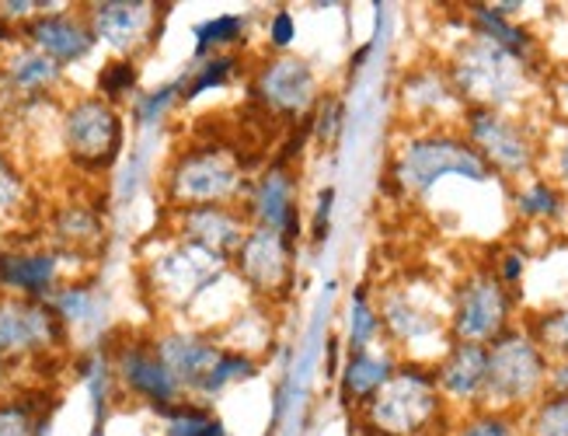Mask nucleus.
Here are the masks:
<instances>
[{"mask_svg": "<svg viewBox=\"0 0 568 436\" xmlns=\"http://www.w3.org/2000/svg\"><path fill=\"white\" fill-rule=\"evenodd\" d=\"M195 39H200V45H195V53L200 57H216L220 50H227V45L241 42L244 39V18L237 14H216L210 18L206 26H200V32H195Z\"/></svg>", "mask_w": 568, "mask_h": 436, "instance_id": "nucleus-33", "label": "nucleus"}, {"mask_svg": "<svg viewBox=\"0 0 568 436\" xmlns=\"http://www.w3.org/2000/svg\"><path fill=\"white\" fill-rule=\"evenodd\" d=\"M0 78H4V84L18 94V99H45V94L63 81V67L45 60L29 42H21L8 50L4 67H0Z\"/></svg>", "mask_w": 568, "mask_h": 436, "instance_id": "nucleus-23", "label": "nucleus"}, {"mask_svg": "<svg viewBox=\"0 0 568 436\" xmlns=\"http://www.w3.org/2000/svg\"><path fill=\"white\" fill-rule=\"evenodd\" d=\"M443 395L433 371L405 363L381 392L359 405L366 436H423L443 419Z\"/></svg>", "mask_w": 568, "mask_h": 436, "instance_id": "nucleus-5", "label": "nucleus"}, {"mask_svg": "<svg viewBox=\"0 0 568 436\" xmlns=\"http://www.w3.org/2000/svg\"><path fill=\"white\" fill-rule=\"evenodd\" d=\"M377 318H381V328L394 338V343H423V338L443 332V318L436 311L418 304L408 290L402 286H390L384 290V297L377 301Z\"/></svg>", "mask_w": 568, "mask_h": 436, "instance_id": "nucleus-22", "label": "nucleus"}, {"mask_svg": "<svg viewBox=\"0 0 568 436\" xmlns=\"http://www.w3.org/2000/svg\"><path fill=\"white\" fill-rule=\"evenodd\" d=\"M555 99H558V105H561V109H565V115H568V78H561V81H558Z\"/></svg>", "mask_w": 568, "mask_h": 436, "instance_id": "nucleus-46", "label": "nucleus"}, {"mask_svg": "<svg viewBox=\"0 0 568 436\" xmlns=\"http://www.w3.org/2000/svg\"><path fill=\"white\" fill-rule=\"evenodd\" d=\"M115 374H119L122 384H126L130 395L143 398L146 405H154L161 412L171 408V405H179V402H185L179 381L171 377V371L161 363L154 343H130V346H122L119 356H115Z\"/></svg>", "mask_w": 568, "mask_h": 436, "instance_id": "nucleus-18", "label": "nucleus"}, {"mask_svg": "<svg viewBox=\"0 0 568 436\" xmlns=\"http://www.w3.org/2000/svg\"><path fill=\"white\" fill-rule=\"evenodd\" d=\"M63 258L53 249H4L0 252V290L14 297L45 301L60 286Z\"/></svg>", "mask_w": 568, "mask_h": 436, "instance_id": "nucleus-19", "label": "nucleus"}, {"mask_svg": "<svg viewBox=\"0 0 568 436\" xmlns=\"http://www.w3.org/2000/svg\"><path fill=\"white\" fill-rule=\"evenodd\" d=\"M394 371H398V363L390 356H377L369 349L349 353V363H345V371H342V395L349 398V405L359 408L381 392Z\"/></svg>", "mask_w": 568, "mask_h": 436, "instance_id": "nucleus-25", "label": "nucleus"}, {"mask_svg": "<svg viewBox=\"0 0 568 436\" xmlns=\"http://www.w3.org/2000/svg\"><path fill=\"white\" fill-rule=\"evenodd\" d=\"M555 168H558V179L568 185V126L561 130V148L555 154Z\"/></svg>", "mask_w": 568, "mask_h": 436, "instance_id": "nucleus-44", "label": "nucleus"}, {"mask_svg": "<svg viewBox=\"0 0 568 436\" xmlns=\"http://www.w3.org/2000/svg\"><path fill=\"white\" fill-rule=\"evenodd\" d=\"M450 436H520V429H516V416L475 408L471 416H464L457 423V429Z\"/></svg>", "mask_w": 568, "mask_h": 436, "instance_id": "nucleus-36", "label": "nucleus"}, {"mask_svg": "<svg viewBox=\"0 0 568 436\" xmlns=\"http://www.w3.org/2000/svg\"><path fill=\"white\" fill-rule=\"evenodd\" d=\"M175 84H168V88H161V91H154L151 94V99H146L143 105H140V119H146V123H151V119H154V112H161L171 99H175Z\"/></svg>", "mask_w": 568, "mask_h": 436, "instance_id": "nucleus-43", "label": "nucleus"}, {"mask_svg": "<svg viewBox=\"0 0 568 436\" xmlns=\"http://www.w3.org/2000/svg\"><path fill=\"white\" fill-rule=\"evenodd\" d=\"M136 88V63L133 60H112L102 67V74H98V94H102L105 102L119 105L126 94Z\"/></svg>", "mask_w": 568, "mask_h": 436, "instance_id": "nucleus-37", "label": "nucleus"}, {"mask_svg": "<svg viewBox=\"0 0 568 436\" xmlns=\"http://www.w3.org/2000/svg\"><path fill=\"white\" fill-rule=\"evenodd\" d=\"M527 332L534 335V343L548 353V359L568 356V301L540 314Z\"/></svg>", "mask_w": 568, "mask_h": 436, "instance_id": "nucleus-31", "label": "nucleus"}, {"mask_svg": "<svg viewBox=\"0 0 568 436\" xmlns=\"http://www.w3.org/2000/svg\"><path fill=\"white\" fill-rule=\"evenodd\" d=\"M84 18L94 39L105 42L122 60H133L146 50L158 32V8L146 0H102V4H88Z\"/></svg>", "mask_w": 568, "mask_h": 436, "instance_id": "nucleus-14", "label": "nucleus"}, {"mask_svg": "<svg viewBox=\"0 0 568 436\" xmlns=\"http://www.w3.org/2000/svg\"><path fill=\"white\" fill-rule=\"evenodd\" d=\"M60 140L73 168L88 175L105 172L122 151V112L102 94H81L60 115Z\"/></svg>", "mask_w": 568, "mask_h": 436, "instance_id": "nucleus-7", "label": "nucleus"}, {"mask_svg": "<svg viewBox=\"0 0 568 436\" xmlns=\"http://www.w3.org/2000/svg\"><path fill=\"white\" fill-rule=\"evenodd\" d=\"M485 371H488V349L475 346V343H454L443 359L436 363V387L443 402L454 405H481V392H485Z\"/></svg>", "mask_w": 568, "mask_h": 436, "instance_id": "nucleus-20", "label": "nucleus"}, {"mask_svg": "<svg viewBox=\"0 0 568 436\" xmlns=\"http://www.w3.org/2000/svg\"><path fill=\"white\" fill-rule=\"evenodd\" d=\"M338 119H342V105L338 102H321L317 105V136L325 140V143H332L335 140V133H338Z\"/></svg>", "mask_w": 568, "mask_h": 436, "instance_id": "nucleus-41", "label": "nucleus"}, {"mask_svg": "<svg viewBox=\"0 0 568 436\" xmlns=\"http://www.w3.org/2000/svg\"><path fill=\"white\" fill-rule=\"evenodd\" d=\"M252 224L241 206H192L175 210V237L185 245L203 249L216 258L231 262L244 245Z\"/></svg>", "mask_w": 568, "mask_h": 436, "instance_id": "nucleus-16", "label": "nucleus"}, {"mask_svg": "<svg viewBox=\"0 0 568 436\" xmlns=\"http://www.w3.org/2000/svg\"><path fill=\"white\" fill-rule=\"evenodd\" d=\"M548 392L551 395H568V356L551 359V367H548Z\"/></svg>", "mask_w": 568, "mask_h": 436, "instance_id": "nucleus-42", "label": "nucleus"}, {"mask_svg": "<svg viewBox=\"0 0 568 436\" xmlns=\"http://www.w3.org/2000/svg\"><path fill=\"white\" fill-rule=\"evenodd\" d=\"M467 18H471V32L496 42L499 50L513 53L516 60H524L530 67V53H534V36L520 26H513L506 14H499L491 4H467Z\"/></svg>", "mask_w": 568, "mask_h": 436, "instance_id": "nucleus-26", "label": "nucleus"}, {"mask_svg": "<svg viewBox=\"0 0 568 436\" xmlns=\"http://www.w3.org/2000/svg\"><path fill=\"white\" fill-rule=\"evenodd\" d=\"M164 436H224V423L200 402H179L164 408Z\"/></svg>", "mask_w": 568, "mask_h": 436, "instance_id": "nucleus-28", "label": "nucleus"}, {"mask_svg": "<svg viewBox=\"0 0 568 436\" xmlns=\"http://www.w3.org/2000/svg\"><path fill=\"white\" fill-rule=\"evenodd\" d=\"M377 332H381L377 307L369 304L366 290L359 286L356 294H353V311H349V353L369 349V343L377 338Z\"/></svg>", "mask_w": 568, "mask_h": 436, "instance_id": "nucleus-34", "label": "nucleus"}, {"mask_svg": "<svg viewBox=\"0 0 568 436\" xmlns=\"http://www.w3.org/2000/svg\"><path fill=\"white\" fill-rule=\"evenodd\" d=\"M154 349L171 371V377L179 381L182 395L195 402H210L227 384L255 374V359L248 353L220 346L206 332H185V328L164 332L154 338Z\"/></svg>", "mask_w": 568, "mask_h": 436, "instance_id": "nucleus-2", "label": "nucleus"}, {"mask_svg": "<svg viewBox=\"0 0 568 436\" xmlns=\"http://www.w3.org/2000/svg\"><path fill=\"white\" fill-rule=\"evenodd\" d=\"M49 241L60 258H88L105 241V224L91 203H63L49 216Z\"/></svg>", "mask_w": 568, "mask_h": 436, "instance_id": "nucleus-21", "label": "nucleus"}, {"mask_svg": "<svg viewBox=\"0 0 568 436\" xmlns=\"http://www.w3.org/2000/svg\"><path fill=\"white\" fill-rule=\"evenodd\" d=\"M14 39H18V29H11L8 21L0 18V45H8V50H11V45H14Z\"/></svg>", "mask_w": 568, "mask_h": 436, "instance_id": "nucleus-45", "label": "nucleus"}, {"mask_svg": "<svg viewBox=\"0 0 568 436\" xmlns=\"http://www.w3.org/2000/svg\"><path fill=\"white\" fill-rule=\"evenodd\" d=\"M293 241L280 231L252 227L237 255L231 258L237 280L252 290L255 297L280 301L293 286Z\"/></svg>", "mask_w": 568, "mask_h": 436, "instance_id": "nucleus-13", "label": "nucleus"}, {"mask_svg": "<svg viewBox=\"0 0 568 436\" xmlns=\"http://www.w3.org/2000/svg\"><path fill=\"white\" fill-rule=\"evenodd\" d=\"M524 270H527V258H524V252H506L503 258H499V265H496V270H491V273H496L499 276V283L503 286H516V283H520L524 280Z\"/></svg>", "mask_w": 568, "mask_h": 436, "instance_id": "nucleus-40", "label": "nucleus"}, {"mask_svg": "<svg viewBox=\"0 0 568 436\" xmlns=\"http://www.w3.org/2000/svg\"><path fill=\"white\" fill-rule=\"evenodd\" d=\"M45 304H49V311H53L63 325L84 322L88 314H91V290L81 286V283H67V286L60 283L53 294L45 297Z\"/></svg>", "mask_w": 568, "mask_h": 436, "instance_id": "nucleus-35", "label": "nucleus"}, {"mask_svg": "<svg viewBox=\"0 0 568 436\" xmlns=\"http://www.w3.org/2000/svg\"><path fill=\"white\" fill-rule=\"evenodd\" d=\"M241 210L252 227L280 231L293 245L301 237V206H296V179L286 164H268L265 172L244 189Z\"/></svg>", "mask_w": 568, "mask_h": 436, "instance_id": "nucleus-15", "label": "nucleus"}, {"mask_svg": "<svg viewBox=\"0 0 568 436\" xmlns=\"http://www.w3.org/2000/svg\"><path fill=\"white\" fill-rule=\"evenodd\" d=\"M460 119H464V140L488 164L491 175L520 179L534 172L537 140L520 119L496 109H467Z\"/></svg>", "mask_w": 568, "mask_h": 436, "instance_id": "nucleus-8", "label": "nucleus"}, {"mask_svg": "<svg viewBox=\"0 0 568 436\" xmlns=\"http://www.w3.org/2000/svg\"><path fill=\"white\" fill-rule=\"evenodd\" d=\"M506 328H513V290L499 283L491 270H475L454 290L450 335L454 343L488 346Z\"/></svg>", "mask_w": 568, "mask_h": 436, "instance_id": "nucleus-9", "label": "nucleus"}, {"mask_svg": "<svg viewBox=\"0 0 568 436\" xmlns=\"http://www.w3.org/2000/svg\"><path fill=\"white\" fill-rule=\"evenodd\" d=\"M252 99L268 119H304L317 109V74L307 60L276 53L252 78Z\"/></svg>", "mask_w": 568, "mask_h": 436, "instance_id": "nucleus-11", "label": "nucleus"}, {"mask_svg": "<svg viewBox=\"0 0 568 436\" xmlns=\"http://www.w3.org/2000/svg\"><path fill=\"white\" fill-rule=\"evenodd\" d=\"M447 78L457 91L464 109H496L506 112L524 99L527 88V63L516 60L513 53L499 50L496 42H488L471 32V39L460 42L454 53Z\"/></svg>", "mask_w": 568, "mask_h": 436, "instance_id": "nucleus-4", "label": "nucleus"}, {"mask_svg": "<svg viewBox=\"0 0 568 436\" xmlns=\"http://www.w3.org/2000/svg\"><path fill=\"white\" fill-rule=\"evenodd\" d=\"M527 436H568V395H545L527 408Z\"/></svg>", "mask_w": 568, "mask_h": 436, "instance_id": "nucleus-29", "label": "nucleus"}, {"mask_svg": "<svg viewBox=\"0 0 568 436\" xmlns=\"http://www.w3.org/2000/svg\"><path fill=\"white\" fill-rule=\"evenodd\" d=\"M67 338V325L45 301L14 297L0 290V367L57 353Z\"/></svg>", "mask_w": 568, "mask_h": 436, "instance_id": "nucleus-10", "label": "nucleus"}, {"mask_svg": "<svg viewBox=\"0 0 568 436\" xmlns=\"http://www.w3.org/2000/svg\"><path fill=\"white\" fill-rule=\"evenodd\" d=\"M227 265L231 262L216 258L195 245H185V241L175 237V245H168L158 258H151L146 273H151V286L161 301L189 304L195 297H203L213 283L224 280Z\"/></svg>", "mask_w": 568, "mask_h": 436, "instance_id": "nucleus-12", "label": "nucleus"}, {"mask_svg": "<svg viewBox=\"0 0 568 436\" xmlns=\"http://www.w3.org/2000/svg\"><path fill=\"white\" fill-rule=\"evenodd\" d=\"M488 349V371H485V392L481 405L488 412H527L537 398L548 395V353L534 343L527 328H506L499 338H491Z\"/></svg>", "mask_w": 568, "mask_h": 436, "instance_id": "nucleus-1", "label": "nucleus"}, {"mask_svg": "<svg viewBox=\"0 0 568 436\" xmlns=\"http://www.w3.org/2000/svg\"><path fill=\"white\" fill-rule=\"evenodd\" d=\"M293 36H296V26H293L290 11H276L273 21H268V45L280 50V53H286V45L293 42Z\"/></svg>", "mask_w": 568, "mask_h": 436, "instance_id": "nucleus-39", "label": "nucleus"}, {"mask_svg": "<svg viewBox=\"0 0 568 436\" xmlns=\"http://www.w3.org/2000/svg\"><path fill=\"white\" fill-rule=\"evenodd\" d=\"M29 210V182L14 168V161L0 151V227L14 224Z\"/></svg>", "mask_w": 568, "mask_h": 436, "instance_id": "nucleus-30", "label": "nucleus"}, {"mask_svg": "<svg viewBox=\"0 0 568 436\" xmlns=\"http://www.w3.org/2000/svg\"><path fill=\"white\" fill-rule=\"evenodd\" d=\"M402 105L415 115V119H439L447 109H464V102L457 99V91L447 78V70L436 67H423L412 70L402 84Z\"/></svg>", "mask_w": 568, "mask_h": 436, "instance_id": "nucleus-24", "label": "nucleus"}, {"mask_svg": "<svg viewBox=\"0 0 568 436\" xmlns=\"http://www.w3.org/2000/svg\"><path fill=\"white\" fill-rule=\"evenodd\" d=\"M21 39L57 67L81 63L98 42L88 18L73 11H42L29 26H21Z\"/></svg>", "mask_w": 568, "mask_h": 436, "instance_id": "nucleus-17", "label": "nucleus"}, {"mask_svg": "<svg viewBox=\"0 0 568 436\" xmlns=\"http://www.w3.org/2000/svg\"><path fill=\"white\" fill-rule=\"evenodd\" d=\"M0 436H42V412L32 398H0Z\"/></svg>", "mask_w": 568, "mask_h": 436, "instance_id": "nucleus-32", "label": "nucleus"}, {"mask_svg": "<svg viewBox=\"0 0 568 436\" xmlns=\"http://www.w3.org/2000/svg\"><path fill=\"white\" fill-rule=\"evenodd\" d=\"M244 161L227 143L203 140L185 148L164 175V196L171 210L192 206H237L244 200Z\"/></svg>", "mask_w": 568, "mask_h": 436, "instance_id": "nucleus-3", "label": "nucleus"}, {"mask_svg": "<svg viewBox=\"0 0 568 436\" xmlns=\"http://www.w3.org/2000/svg\"><path fill=\"white\" fill-rule=\"evenodd\" d=\"M516 213H520L524 221L551 224L565 213V192L548 179H534V182H527L520 192H516Z\"/></svg>", "mask_w": 568, "mask_h": 436, "instance_id": "nucleus-27", "label": "nucleus"}, {"mask_svg": "<svg viewBox=\"0 0 568 436\" xmlns=\"http://www.w3.org/2000/svg\"><path fill=\"white\" fill-rule=\"evenodd\" d=\"M237 67V57L234 53H216V57H206L203 67H195V78L192 84L185 88L182 99H200V94H206L210 88H220L227 78H231V70Z\"/></svg>", "mask_w": 568, "mask_h": 436, "instance_id": "nucleus-38", "label": "nucleus"}, {"mask_svg": "<svg viewBox=\"0 0 568 436\" xmlns=\"http://www.w3.org/2000/svg\"><path fill=\"white\" fill-rule=\"evenodd\" d=\"M447 175L467 179V182H488V164L475 154V148L457 133H415L405 140V148L394 158V182H398L412 196H426V192L443 182Z\"/></svg>", "mask_w": 568, "mask_h": 436, "instance_id": "nucleus-6", "label": "nucleus"}]
</instances>
